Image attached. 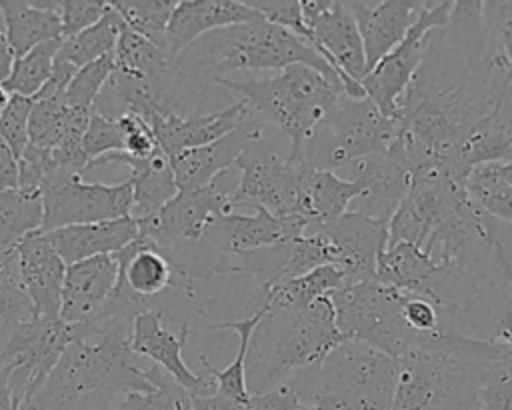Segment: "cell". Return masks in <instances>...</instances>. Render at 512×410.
Returning <instances> with one entry per match:
<instances>
[{"instance_id":"6da1fadb","label":"cell","mask_w":512,"mask_h":410,"mask_svg":"<svg viewBox=\"0 0 512 410\" xmlns=\"http://www.w3.org/2000/svg\"><path fill=\"white\" fill-rule=\"evenodd\" d=\"M76 338L64 348L44 386L18 410H76L90 392H154L168 378L158 366L144 368L130 346V320L76 324Z\"/></svg>"},{"instance_id":"7a4b0ae2","label":"cell","mask_w":512,"mask_h":410,"mask_svg":"<svg viewBox=\"0 0 512 410\" xmlns=\"http://www.w3.org/2000/svg\"><path fill=\"white\" fill-rule=\"evenodd\" d=\"M298 64L320 72L344 88L338 72L310 42L262 16L202 36L174 60V70L180 80L208 76L214 82L216 78H228L232 72H282Z\"/></svg>"},{"instance_id":"3957f363","label":"cell","mask_w":512,"mask_h":410,"mask_svg":"<svg viewBox=\"0 0 512 410\" xmlns=\"http://www.w3.org/2000/svg\"><path fill=\"white\" fill-rule=\"evenodd\" d=\"M268 304V302H266ZM346 338L336 326L330 296L294 312L268 304L256 326L246 358L250 394L272 390L310 366L322 362Z\"/></svg>"},{"instance_id":"277c9868","label":"cell","mask_w":512,"mask_h":410,"mask_svg":"<svg viewBox=\"0 0 512 410\" xmlns=\"http://www.w3.org/2000/svg\"><path fill=\"white\" fill-rule=\"evenodd\" d=\"M214 84L236 92L254 114L276 126L288 138L290 154L298 158L346 94L342 86L302 64L268 78H216Z\"/></svg>"},{"instance_id":"5b68a950","label":"cell","mask_w":512,"mask_h":410,"mask_svg":"<svg viewBox=\"0 0 512 410\" xmlns=\"http://www.w3.org/2000/svg\"><path fill=\"white\" fill-rule=\"evenodd\" d=\"M336 326L346 340L366 342L394 358L420 352L426 336L408 328L402 316L406 292L380 280L344 286L330 294Z\"/></svg>"},{"instance_id":"8992f818","label":"cell","mask_w":512,"mask_h":410,"mask_svg":"<svg viewBox=\"0 0 512 410\" xmlns=\"http://www.w3.org/2000/svg\"><path fill=\"white\" fill-rule=\"evenodd\" d=\"M398 358L358 340H344L322 362L292 374L290 384L302 404L316 394L362 396L392 410Z\"/></svg>"},{"instance_id":"52a82bcc","label":"cell","mask_w":512,"mask_h":410,"mask_svg":"<svg viewBox=\"0 0 512 410\" xmlns=\"http://www.w3.org/2000/svg\"><path fill=\"white\" fill-rule=\"evenodd\" d=\"M398 134L396 118L370 98L342 96L304 146V158L322 170H342L366 156L386 152Z\"/></svg>"},{"instance_id":"ba28073f","label":"cell","mask_w":512,"mask_h":410,"mask_svg":"<svg viewBox=\"0 0 512 410\" xmlns=\"http://www.w3.org/2000/svg\"><path fill=\"white\" fill-rule=\"evenodd\" d=\"M480 372L456 356L410 352L398 358L392 410H480Z\"/></svg>"},{"instance_id":"9c48e42d","label":"cell","mask_w":512,"mask_h":410,"mask_svg":"<svg viewBox=\"0 0 512 410\" xmlns=\"http://www.w3.org/2000/svg\"><path fill=\"white\" fill-rule=\"evenodd\" d=\"M76 334V324L46 318H34L14 328L0 346V390L8 388L18 404L30 400Z\"/></svg>"},{"instance_id":"30bf717a","label":"cell","mask_w":512,"mask_h":410,"mask_svg":"<svg viewBox=\"0 0 512 410\" xmlns=\"http://www.w3.org/2000/svg\"><path fill=\"white\" fill-rule=\"evenodd\" d=\"M44 202L42 232L72 224L118 220L132 214V180L120 184L84 182L82 174L58 170L40 182Z\"/></svg>"},{"instance_id":"8fae6325","label":"cell","mask_w":512,"mask_h":410,"mask_svg":"<svg viewBox=\"0 0 512 410\" xmlns=\"http://www.w3.org/2000/svg\"><path fill=\"white\" fill-rule=\"evenodd\" d=\"M240 170L238 184L232 192V208L236 206H262L276 216H294L302 178L308 160L292 156L290 150L278 152L262 146H250L236 162Z\"/></svg>"},{"instance_id":"7c38bea8","label":"cell","mask_w":512,"mask_h":410,"mask_svg":"<svg viewBox=\"0 0 512 410\" xmlns=\"http://www.w3.org/2000/svg\"><path fill=\"white\" fill-rule=\"evenodd\" d=\"M454 4V0H426L420 16L402 42L362 78L360 84L366 98H370L386 116L396 118L398 104L422 64L428 36L448 24Z\"/></svg>"},{"instance_id":"4fadbf2b","label":"cell","mask_w":512,"mask_h":410,"mask_svg":"<svg viewBox=\"0 0 512 410\" xmlns=\"http://www.w3.org/2000/svg\"><path fill=\"white\" fill-rule=\"evenodd\" d=\"M224 174L208 186L178 190V194L170 202H166L154 216L136 220L140 236L152 240L166 250L188 248L202 242L212 218L234 210V188H228V184L222 180Z\"/></svg>"},{"instance_id":"5bb4252c","label":"cell","mask_w":512,"mask_h":410,"mask_svg":"<svg viewBox=\"0 0 512 410\" xmlns=\"http://www.w3.org/2000/svg\"><path fill=\"white\" fill-rule=\"evenodd\" d=\"M304 22L312 34L310 44L338 72L350 98H364L362 78L368 74L360 30L346 2L300 0Z\"/></svg>"},{"instance_id":"9a60e30c","label":"cell","mask_w":512,"mask_h":410,"mask_svg":"<svg viewBox=\"0 0 512 410\" xmlns=\"http://www.w3.org/2000/svg\"><path fill=\"white\" fill-rule=\"evenodd\" d=\"M466 196L464 184L442 172L418 174L388 220V246L408 242L424 248Z\"/></svg>"},{"instance_id":"2e32d148","label":"cell","mask_w":512,"mask_h":410,"mask_svg":"<svg viewBox=\"0 0 512 410\" xmlns=\"http://www.w3.org/2000/svg\"><path fill=\"white\" fill-rule=\"evenodd\" d=\"M304 234H320L332 248L336 264L346 274V286L376 280L378 260L388 248V222L362 212L346 214L310 224Z\"/></svg>"},{"instance_id":"e0dca14e","label":"cell","mask_w":512,"mask_h":410,"mask_svg":"<svg viewBox=\"0 0 512 410\" xmlns=\"http://www.w3.org/2000/svg\"><path fill=\"white\" fill-rule=\"evenodd\" d=\"M236 258V264L228 266L226 272L252 276L260 288L258 294H264L274 286L298 278L318 266L336 264L330 244L320 234H302L298 238H288Z\"/></svg>"},{"instance_id":"ac0fdd59","label":"cell","mask_w":512,"mask_h":410,"mask_svg":"<svg viewBox=\"0 0 512 410\" xmlns=\"http://www.w3.org/2000/svg\"><path fill=\"white\" fill-rule=\"evenodd\" d=\"M162 310H148L134 318L130 346L138 356H146L158 366L166 376H170L178 386H182L192 398L212 396L216 392V382L208 370L198 374L188 368L182 358L186 340L190 334V324H180L174 334L162 326Z\"/></svg>"},{"instance_id":"d6986e66","label":"cell","mask_w":512,"mask_h":410,"mask_svg":"<svg viewBox=\"0 0 512 410\" xmlns=\"http://www.w3.org/2000/svg\"><path fill=\"white\" fill-rule=\"evenodd\" d=\"M346 170L344 178L362 186V194L354 200L350 210L386 222L392 218L416 178L412 164L394 144L386 152L366 156L346 166Z\"/></svg>"},{"instance_id":"ffe728a7","label":"cell","mask_w":512,"mask_h":410,"mask_svg":"<svg viewBox=\"0 0 512 410\" xmlns=\"http://www.w3.org/2000/svg\"><path fill=\"white\" fill-rule=\"evenodd\" d=\"M268 136L266 122L254 112L230 134L198 148L184 150L170 158L178 190L202 188L236 166L238 158Z\"/></svg>"},{"instance_id":"44dd1931","label":"cell","mask_w":512,"mask_h":410,"mask_svg":"<svg viewBox=\"0 0 512 410\" xmlns=\"http://www.w3.org/2000/svg\"><path fill=\"white\" fill-rule=\"evenodd\" d=\"M306 230V222L296 216H276L270 210L256 206L254 214L224 212L212 218L202 242L214 250L240 256L276 242L298 238Z\"/></svg>"},{"instance_id":"7402d4cb","label":"cell","mask_w":512,"mask_h":410,"mask_svg":"<svg viewBox=\"0 0 512 410\" xmlns=\"http://www.w3.org/2000/svg\"><path fill=\"white\" fill-rule=\"evenodd\" d=\"M258 18L260 14L244 0H180L168 22L164 54L174 64V60L202 36Z\"/></svg>"},{"instance_id":"603a6c76","label":"cell","mask_w":512,"mask_h":410,"mask_svg":"<svg viewBox=\"0 0 512 410\" xmlns=\"http://www.w3.org/2000/svg\"><path fill=\"white\" fill-rule=\"evenodd\" d=\"M120 276L116 254L94 256L76 264H68L60 320L64 324H88L96 320L108 298L112 296Z\"/></svg>"},{"instance_id":"cb8c5ba5","label":"cell","mask_w":512,"mask_h":410,"mask_svg":"<svg viewBox=\"0 0 512 410\" xmlns=\"http://www.w3.org/2000/svg\"><path fill=\"white\" fill-rule=\"evenodd\" d=\"M268 312V304L258 300L254 312L242 320H228L212 324V330H234L238 334V352L236 358L226 368H216L204 354H198V364L208 370L216 382V392L204 398H192L194 410H240L248 398V378H246V358L252 342V334L264 314Z\"/></svg>"},{"instance_id":"d4e9b609","label":"cell","mask_w":512,"mask_h":410,"mask_svg":"<svg viewBox=\"0 0 512 410\" xmlns=\"http://www.w3.org/2000/svg\"><path fill=\"white\" fill-rule=\"evenodd\" d=\"M424 4H426V0H384V2L352 0V2H346L350 14L356 20L362 42H364L368 72L388 52H392L402 42V38L410 30V26L420 16Z\"/></svg>"},{"instance_id":"484cf974","label":"cell","mask_w":512,"mask_h":410,"mask_svg":"<svg viewBox=\"0 0 512 410\" xmlns=\"http://www.w3.org/2000/svg\"><path fill=\"white\" fill-rule=\"evenodd\" d=\"M18 266L24 288L34 304L36 318L60 320L62 286L66 276V262L50 244L44 232L26 236L18 246Z\"/></svg>"},{"instance_id":"4316f807","label":"cell","mask_w":512,"mask_h":410,"mask_svg":"<svg viewBox=\"0 0 512 410\" xmlns=\"http://www.w3.org/2000/svg\"><path fill=\"white\" fill-rule=\"evenodd\" d=\"M250 108L244 100L234 102L216 112L208 114H182L170 112L166 116H158L150 122L154 136L158 140L160 150L172 158L184 150L206 146L232 130H236L248 116Z\"/></svg>"},{"instance_id":"83f0119b","label":"cell","mask_w":512,"mask_h":410,"mask_svg":"<svg viewBox=\"0 0 512 410\" xmlns=\"http://www.w3.org/2000/svg\"><path fill=\"white\" fill-rule=\"evenodd\" d=\"M126 164L132 180V218L142 220L154 216L166 202L178 194V184L170 166V158L160 150L150 158H134L126 152H110L88 164L86 172L106 164Z\"/></svg>"},{"instance_id":"f1b7e54d","label":"cell","mask_w":512,"mask_h":410,"mask_svg":"<svg viewBox=\"0 0 512 410\" xmlns=\"http://www.w3.org/2000/svg\"><path fill=\"white\" fill-rule=\"evenodd\" d=\"M44 234L68 266L94 256L118 254L140 236V228L136 218L126 216L94 224L62 226Z\"/></svg>"},{"instance_id":"f546056e","label":"cell","mask_w":512,"mask_h":410,"mask_svg":"<svg viewBox=\"0 0 512 410\" xmlns=\"http://www.w3.org/2000/svg\"><path fill=\"white\" fill-rule=\"evenodd\" d=\"M360 194L362 186L358 182L332 170L314 168L308 162L294 216L304 220L306 226L326 222L346 214Z\"/></svg>"},{"instance_id":"4dcf8cb0","label":"cell","mask_w":512,"mask_h":410,"mask_svg":"<svg viewBox=\"0 0 512 410\" xmlns=\"http://www.w3.org/2000/svg\"><path fill=\"white\" fill-rule=\"evenodd\" d=\"M0 10L16 56L30 52L44 42L62 40L60 2L0 0Z\"/></svg>"},{"instance_id":"1f68e13d","label":"cell","mask_w":512,"mask_h":410,"mask_svg":"<svg viewBox=\"0 0 512 410\" xmlns=\"http://www.w3.org/2000/svg\"><path fill=\"white\" fill-rule=\"evenodd\" d=\"M346 286V274L338 264L318 266L298 278L282 282L272 290L258 294V300L268 302L270 306L286 308V310H306L318 298L330 296L332 292Z\"/></svg>"},{"instance_id":"d6a6232c","label":"cell","mask_w":512,"mask_h":410,"mask_svg":"<svg viewBox=\"0 0 512 410\" xmlns=\"http://www.w3.org/2000/svg\"><path fill=\"white\" fill-rule=\"evenodd\" d=\"M44 202L34 188L0 190V250L16 248L26 236L42 232Z\"/></svg>"},{"instance_id":"836d02e7","label":"cell","mask_w":512,"mask_h":410,"mask_svg":"<svg viewBox=\"0 0 512 410\" xmlns=\"http://www.w3.org/2000/svg\"><path fill=\"white\" fill-rule=\"evenodd\" d=\"M114 62H116V70L142 80H150L158 84L180 82L174 70V64L168 60L164 50L128 28L122 32L116 44Z\"/></svg>"},{"instance_id":"e575fe53","label":"cell","mask_w":512,"mask_h":410,"mask_svg":"<svg viewBox=\"0 0 512 410\" xmlns=\"http://www.w3.org/2000/svg\"><path fill=\"white\" fill-rule=\"evenodd\" d=\"M112 4V2H110ZM126 30L122 18L118 16V12L112 8L100 22H96L94 26L82 30L80 34L62 40L58 54H56V62L70 66L72 70H80L108 54H114L116 44L122 36V32Z\"/></svg>"},{"instance_id":"d590c367","label":"cell","mask_w":512,"mask_h":410,"mask_svg":"<svg viewBox=\"0 0 512 410\" xmlns=\"http://www.w3.org/2000/svg\"><path fill=\"white\" fill-rule=\"evenodd\" d=\"M464 190L480 212L512 226V184L502 164L472 168L464 180Z\"/></svg>"},{"instance_id":"8d00e7d4","label":"cell","mask_w":512,"mask_h":410,"mask_svg":"<svg viewBox=\"0 0 512 410\" xmlns=\"http://www.w3.org/2000/svg\"><path fill=\"white\" fill-rule=\"evenodd\" d=\"M34 318V304L20 276L16 248L0 250V346L14 328Z\"/></svg>"},{"instance_id":"74e56055","label":"cell","mask_w":512,"mask_h":410,"mask_svg":"<svg viewBox=\"0 0 512 410\" xmlns=\"http://www.w3.org/2000/svg\"><path fill=\"white\" fill-rule=\"evenodd\" d=\"M60 44H62V40L44 42L22 56H16L8 80L2 82L4 88L10 94L34 98L52 78Z\"/></svg>"},{"instance_id":"f35d334b","label":"cell","mask_w":512,"mask_h":410,"mask_svg":"<svg viewBox=\"0 0 512 410\" xmlns=\"http://www.w3.org/2000/svg\"><path fill=\"white\" fill-rule=\"evenodd\" d=\"M174 6V0H112V8L122 18L124 26L162 50Z\"/></svg>"},{"instance_id":"ab89813d","label":"cell","mask_w":512,"mask_h":410,"mask_svg":"<svg viewBox=\"0 0 512 410\" xmlns=\"http://www.w3.org/2000/svg\"><path fill=\"white\" fill-rule=\"evenodd\" d=\"M480 16L488 56L512 72V0H484Z\"/></svg>"},{"instance_id":"60d3db41","label":"cell","mask_w":512,"mask_h":410,"mask_svg":"<svg viewBox=\"0 0 512 410\" xmlns=\"http://www.w3.org/2000/svg\"><path fill=\"white\" fill-rule=\"evenodd\" d=\"M114 70H116L114 54H108V56L80 68L64 92L66 106L74 108V110L92 112L102 88L106 86V82L110 80Z\"/></svg>"},{"instance_id":"b9f144b4","label":"cell","mask_w":512,"mask_h":410,"mask_svg":"<svg viewBox=\"0 0 512 410\" xmlns=\"http://www.w3.org/2000/svg\"><path fill=\"white\" fill-rule=\"evenodd\" d=\"M478 402L480 410H512V348L482 368Z\"/></svg>"},{"instance_id":"7bdbcfd3","label":"cell","mask_w":512,"mask_h":410,"mask_svg":"<svg viewBox=\"0 0 512 410\" xmlns=\"http://www.w3.org/2000/svg\"><path fill=\"white\" fill-rule=\"evenodd\" d=\"M112 410H194L192 396L170 376L154 392H128Z\"/></svg>"},{"instance_id":"ee69618b","label":"cell","mask_w":512,"mask_h":410,"mask_svg":"<svg viewBox=\"0 0 512 410\" xmlns=\"http://www.w3.org/2000/svg\"><path fill=\"white\" fill-rule=\"evenodd\" d=\"M34 100L12 94L8 106L0 114V140L12 150L16 160L24 154L28 146V126H30V112Z\"/></svg>"},{"instance_id":"f6af8a7d","label":"cell","mask_w":512,"mask_h":410,"mask_svg":"<svg viewBox=\"0 0 512 410\" xmlns=\"http://www.w3.org/2000/svg\"><path fill=\"white\" fill-rule=\"evenodd\" d=\"M82 146L88 156V164L110 152H124V136L116 118L102 116L98 110H94L84 132Z\"/></svg>"},{"instance_id":"bcb514c9","label":"cell","mask_w":512,"mask_h":410,"mask_svg":"<svg viewBox=\"0 0 512 410\" xmlns=\"http://www.w3.org/2000/svg\"><path fill=\"white\" fill-rule=\"evenodd\" d=\"M252 10H256L264 20L290 30L292 34L312 40V34L304 22L300 0H244Z\"/></svg>"},{"instance_id":"7dc6e473","label":"cell","mask_w":512,"mask_h":410,"mask_svg":"<svg viewBox=\"0 0 512 410\" xmlns=\"http://www.w3.org/2000/svg\"><path fill=\"white\" fill-rule=\"evenodd\" d=\"M112 10L104 0H60L62 40L80 34L82 30L100 22Z\"/></svg>"},{"instance_id":"c3c4849f","label":"cell","mask_w":512,"mask_h":410,"mask_svg":"<svg viewBox=\"0 0 512 410\" xmlns=\"http://www.w3.org/2000/svg\"><path fill=\"white\" fill-rule=\"evenodd\" d=\"M304 404L290 384H280L266 392L250 394L240 410H300Z\"/></svg>"},{"instance_id":"681fc988","label":"cell","mask_w":512,"mask_h":410,"mask_svg":"<svg viewBox=\"0 0 512 410\" xmlns=\"http://www.w3.org/2000/svg\"><path fill=\"white\" fill-rule=\"evenodd\" d=\"M18 188V160L0 140V190Z\"/></svg>"},{"instance_id":"f907efd6","label":"cell","mask_w":512,"mask_h":410,"mask_svg":"<svg viewBox=\"0 0 512 410\" xmlns=\"http://www.w3.org/2000/svg\"><path fill=\"white\" fill-rule=\"evenodd\" d=\"M16 54L12 50V44L8 40V32H6V24H4V16L0 10V84L8 80L12 66H14Z\"/></svg>"},{"instance_id":"816d5d0a","label":"cell","mask_w":512,"mask_h":410,"mask_svg":"<svg viewBox=\"0 0 512 410\" xmlns=\"http://www.w3.org/2000/svg\"><path fill=\"white\" fill-rule=\"evenodd\" d=\"M490 340L512 348V304H510V306L504 310V314L500 316V320H498V324H496V330H494V334H492Z\"/></svg>"},{"instance_id":"f5cc1de1","label":"cell","mask_w":512,"mask_h":410,"mask_svg":"<svg viewBox=\"0 0 512 410\" xmlns=\"http://www.w3.org/2000/svg\"><path fill=\"white\" fill-rule=\"evenodd\" d=\"M20 404L14 400V396L10 394L8 388L0 390V410H18Z\"/></svg>"},{"instance_id":"db71d44e","label":"cell","mask_w":512,"mask_h":410,"mask_svg":"<svg viewBox=\"0 0 512 410\" xmlns=\"http://www.w3.org/2000/svg\"><path fill=\"white\" fill-rule=\"evenodd\" d=\"M10 92L4 88V84H0V114L4 112V108L8 106V102H10Z\"/></svg>"},{"instance_id":"11a10c76","label":"cell","mask_w":512,"mask_h":410,"mask_svg":"<svg viewBox=\"0 0 512 410\" xmlns=\"http://www.w3.org/2000/svg\"><path fill=\"white\" fill-rule=\"evenodd\" d=\"M510 84H512V72H510Z\"/></svg>"}]
</instances>
